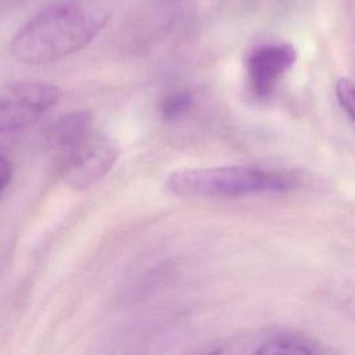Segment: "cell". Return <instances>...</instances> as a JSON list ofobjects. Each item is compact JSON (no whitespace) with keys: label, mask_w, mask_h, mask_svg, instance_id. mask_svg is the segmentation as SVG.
<instances>
[{"label":"cell","mask_w":355,"mask_h":355,"mask_svg":"<svg viewBox=\"0 0 355 355\" xmlns=\"http://www.w3.org/2000/svg\"><path fill=\"white\" fill-rule=\"evenodd\" d=\"M119 153L114 139L93 130L72 148L57 154V169L69 187L83 190L112 169Z\"/></svg>","instance_id":"3"},{"label":"cell","mask_w":355,"mask_h":355,"mask_svg":"<svg viewBox=\"0 0 355 355\" xmlns=\"http://www.w3.org/2000/svg\"><path fill=\"white\" fill-rule=\"evenodd\" d=\"M11 164L10 161L0 155V194L3 193V190L7 187L10 179H11Z\"/></svg>","instance_id":"10"},{"label":"cell","mask_w":355,"mask_h":355,"mask_svg":"<svg viewBox=\"0 0 355 355\" xmlns=\"http://www.w3.org/2000/svg\"><path fill=\"white\" fill-rule=\"evenodd\" d=\"M205 355H220V351H219V349H215V351H211V352H208V354H205Z\"/></svg>","instance_id":"11"},{"label":"cell","mask_w":355,"mask_h":355,"mask_svg":"<svg viewBox=\"0 0 355 355\" xmlns=\"http://www.w3.org/2000/svg\"><path fill=\"white\" fill-rule=\"evenodd\" d=\"M93 132V116L87 111H78L57 119L47 132V140L57 154H61Z\"/></svg>","instance_id":"6"},{"label":"cell","mask_w":355,"mask_h":355,"mask_svg":"<svg viewBox=\"0 0 355 355\" xmlns=\"http://www.w3.org/2000/svg\"><path fill=\"white\" fill-rule=\"evenodd\" d=\"M297 61V50L288 42H270L257 46L245 60L250 90L254 96H270L280 79Z\"/></svg>","instance_id":"5"},{"label":"cell","mask_w":355,"mask_h":355,"mask_svg":"<svg viewBox=\"0 0 355 355\" xmlns=\"http://www.w3.org/2000/svg\"><path fill=\"white\" fill-rule=\"evenodd\" d=\"M334 92H336V98L344 114L348 116L349 122H354V82L348 76H341L337 79L334 85Z\"/></svg>","instance_id":"9"},{"label":"cell","mask_w":355,"mask_h":355,"mask_svg":"<svg viewBox=\"0 0 355 355\" xmlns=\"http://www.w3.org/2000/svg\"><path fill=\"white\" fill-rule=\"evenodd\" d=\"M166 187L182 197L191 198H236L261 193L288 191L293 176L247 165L209 168H186L173 171Z\"/></svg>","instance_id":"2"},{"label":"cell","mask_w":355,"mask_h":355,"mask_svg":"<svg viewBox=\"0 0 355 355\" xmlns=\"http://www.w3.org/2000/svg\"><path fill=\"white\" fill-rule=\"evenodd\" d=\"M61 90L49 82L21 80L0 86V132L35 123L58 103Z\"/></svg>","instance_id":"4"},{"label":"cell","mask_w":355,"mask_h":355,"mask_svg":"<svg viewBox=\"0 0 355 355\" xmlns=\"http://www.w3.org/2000/svg\"><path fill=\"white\" fill-rule=\"evenodd\" d=\"M194 96L189 90H176L164 96L159 103V114L166 121H178L194 107Z\"/></svg>","instance_id":"7"},{"label":"cell","mask_w":355,"mask_h":355,"mask_svg":"<svg viewBox=\"0 0 355 355\" xmlns=\"http://www.w3.org/2000/svg\"><path fill=\"white\" fill-rule=\"evenodd\" d=\"M110 18L100 0H60L33 15L11 40L15 60L43 65L86 47Z\"/></svg>","instance_id":"1"},{"label":"cell","mask_w":355,"mask_h":355,"mask_svg":"<svg viewBox=\"0 0 355 355\" xmlns=\"http://www.w3.org/2000/svg\"><path fill=\"white\" fill-rule=\"evenodd\" d=\"M255 355H316L308 347L288 340H275L265 343Z\"/></svg>","instance_id":"8"}]
</instances>
